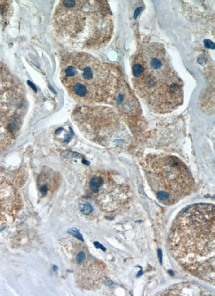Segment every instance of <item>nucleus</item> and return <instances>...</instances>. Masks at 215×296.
I'll use <instances>...</instances> for the list:
<instances>
[{"label": "nucleus", "mask_w": 215, "mask_h": 296, "mask_svg": "<svg viewBox=\"0 0 215 296\" xmlns=\"http://www.w3.org/2000/svg\"><path fill=\"white\" fill-rule=\"evenodd\" d=\"M68 233L71 234L72 235H73V236L77 238V239H79L81 241H83V237H82V236L81 235V234L79 233V230H77V229H75V228H72V229H69L68 231Z\"/></svg>", "instance_id": "obj_11"}, {"label": "nucleus", "mask_w": 215, "mask_h": 296, "mask_svg": "<svg viewBox=\"0 0 215 296\" xmlns=\"http://www.w3.org/2000/svg\"><path fill=\"white\" fill-rule=\"evenodd\" d=\"M159 260L161 262V258H162V254H161V251L160 250H159Z\"/></svg>", "instance_id": "obj_15"}, {"label": "nucleus", "mask_w": 215, "mask_h": 296, "mask_svg": "<svg viewBox=\"0 0 215 296\" xmlns=\"http://www.w3.org/2000/svg\"><path fill=\"white\" fill-rule=\"evenodd\" d=\"M20 204L14 187L5 178L0 176V228Z\"/></svg>", "instance_id": "obj_8"}, {"label": "nucleus", "mask_w": 215, "mask_h": 296, "mask_svg": "<svg viewBox=\"0 0 215 296\" xmlns=\"http://www.w3.org/2000/svg\"><path fill=\"white\" fill-rule=\"evenodd\" d=\"M183 291H186V296H193V294L189 291L196 292L199 294V296H210V294L207 292L205 290H203V288L202 289L199 286H196L191 283L177 284L173 286L172 289H169L168 291H166V292L163 293L162 294H163L162 296H179L181 292H183Z\"/></svg>", "instance_id": "obj_9"}, {"label": "nucleus", "mask_w": 215, "mask_h": 296, "mask_svg": "<svg viewBox=\"0 0 215 296\" xmlns=\"http://www.w3.org/2000/svg\"><path fill=\"white\" fill-rule=\"evenodd\" d=\"M57 39L81 50L99 49L111 37L112 21L107 3L103 1L61 0L52 17Z\"/></svg>", "instance_id": "obj_2"}, {"label": "nucleus", "mask_w": 215, "mask_h": 296, "mask_svg": "<svg viewBox=\"0 0 215 296\" xmlns=\"http://www.w3.org/2000/svg\"><path fill=\"white\" fill-rule=\"evenodd\" d=\"M24 110L23 89L17 85H0V151L16 139Z\"/></svg>", "instance_id": "obj_6"}, {"label": "nucleus", "mask_w": 215, "mask_h": 296, "mask_svg": "<svg viewBox=\"0 0 215 296\" xmlns=\"http://www.w3.org/2000/svg\"><path fill=\"white\" fill-rule=\"evenodd\" d=\"M89 187L100 207L108 212L121 208L130 196L129 186L119 176L108 172L91 174Z\"/></svg>", "instance_id": "obj_7"}, {"label": "nucleus", "mask_w": 215, "mask_h": 296, "mask_svg": "<svg viewBox=\"0 0 215 296\" xmlns=\"http://www.w3.org/2000/svg\"><path fill=\"white\" fill-rule=\"evenodd\" d=\"M146 179L161 203L169 206L190 194L194 187L187 166L171 155L150 154L142 163Z\"/></svg>", "instance_id": "obj_5"}, {"label": "nucleus", "mask_w": 215, "mask_h": 296, "mask_svg": "<svg viewBox=\"0 0 215 296\" xmlns=\"http://www.w3.org/2000/svg\"><path fill=\"white\" fill-rule=\"evenodd\" d=\"M94 245H95L96 247L97 248H100L103 251H105L106 250V249L104 247L103 245H101L100 243H99V242H94Z\"/></svg>", "instance_id": "obj_14"}, {"label": "nucleus", "mask_w": 215, "mask_h": 296, "mask_svg": "<svg viewBox=\"0 0 215 296\" xmlns=\"http://www.w3.org/2000/svg\"><path fill=\"white\" fill-rule=\"evenodd\" d=\"M173 256L193 275L215 285V208L200 203L183 209L170 230Z\"/></svg>", "instance_id": "obj_1"}, {"label": "nucleus", "mask_w": 215, "mask_h": 296, "mask_svg": "<svg viewBox=\"0 0 215 296\" xmlns=\"http://www.w3.org/2000/svg\"><path fill=\"white\" fill-rule=\"evenodd\" d=\"M86 258V256L85 253L83 251L79 252L77 253V258H76V261L77 264L80 265L81 263H83Z\"/></svg>", "instance_id": "obj_13"}, {"label": "nucleus", "mask_w": 215, "mask_h": 296, "mask_svg": "<svg viewBox=\"0 0 215 296\" xmlns=\"http://www.w3.org/2000/svg\"><path fill=\"white\" fill-rule=\"evenodd\" d=\"M60 80L69 96L81 104L108 103L114 100L119 90L116 70L83 52L63 56Z\"/></svg>", "instance_id": "obj_4"}, {"label": "nucleus", "mask_w": 215, "mask_h": 296, "mask_svg": "<svg viewBox=\"0 0 215 296\" xmlns=\"http://www.w3.org/2000/svg\"><path fill=\"white\" fill-rule=\"evenodd\" d=\"M9 1H0V20L7 23L12 14V2Z\"/></svg>", "instance_id": "obj_10"}, {"label": "nucleus", "mask_w": 215, "mask_h": 296, "mask_svg": "<svg viewBox=\"0 0 215 296\" xmlns=\"http://www.w3.org/2000/svg\"><path fill=\"white\" fill-rule=\"evenodd\" d=\"M132 75L137 93L154 112H170L182 104L183 83L162 44L152 43L143 48Z\"/></svg>", "instance_id": "obj_3"}, {"label": "nucleus", "mask_w": 215, "mask_h": 296, "mask_svg": "<svg viewBox=\"0 0 215 296\" xmlns=\"http://www.w3.org/2000/svg\"><path fill=\"white\" fill-rule=\"evenodd\" d=\"M93 208L90 204L82 205L81 207V212L83 214L88 215L92 212Z\"/></svg>", "instance_id": "obj_12"}]
</instances>
